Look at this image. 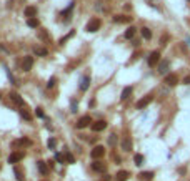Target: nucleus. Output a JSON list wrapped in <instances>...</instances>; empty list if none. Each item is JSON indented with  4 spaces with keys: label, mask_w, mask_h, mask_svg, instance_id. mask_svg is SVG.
<instances>
[{
    "label": "nucleus",
    "mask_w": 190,
    "mask_h": 181,
    "mask_svg": "<svg viewBox=\"0 0 190 181\" xmlns=\"http://www.w3.org/2000/svg\"><path fill=\"white\" fill-rule=\"evenodd\" d=\"M100 25H102V22H100V18H92V20L87 23V32H97V30H100Z\"/></svg>",
    "instance_id": "obj_1"
},
{
    "label": "nucleus",
    "mask_w": 190,
    "mask_h": 181,
    "mask_svg": "<svg viewBox=\"0 0 190 181\" xmlns=\"http://www.w3.org/2000/svg\"><path fill=\"white\" fill-rule=\"evenodd\" d=\"M23 156H25V153L23 151H13V153H10L9 155V163L10 164H15V163H18L20 160H23Z\"/></svg>",
    "instance_id": "obj_2"
},
{
    "label": "nucleus",
    "mask_w": 190,
    "mask_h": 181,
    "mask_svg": "<svg viewBox=\"0 0 190 181\" xmlns=\"http://www.w3.org/2000/svg\"><path fill=\"white\" fill-rule=\"evenodd\" d=\"M103 155H105V148L102 146V145H97V146L90 151V156H92L93 160H98V158H102Z\"/></svg>",
    "instance_id": "obj_3"
},
{
    "label": "nucleus",
    "mask_w": 190,
    "mask_h": 181,
    "mask_svg": "<svg viewBox=\"0 0 190 181\" xmlns=\"http://www.w3.org/2000/svg\"><path fill=\"white\" fill-rule=\"evenodd\" d=\"M34 67V57H23V62H22V70L23 72H30Z\"/></svg>",
    "instance_id": "obj_4"
},
{
    "label": "nucleus",
    "mask_w": 190,
    "mask_h": 181,
    "mask_svg": "<svg viewBox=\"0 0 190 181\" xmlns=\"http://www.w3.org/2000/svg\"><path fill=\"white\" fill-rule=\"evenodd\" d=\"M152 100H153V97H152V95H147V97L140 98V100L137 101V105H135V106H137V110H144L145 106H147V105H148V103H150Z\"/></svg>",
    "instance_id": "obj_5"
},
{
    "label": "nucleus",
    "mask_w": 190,
    "mask_h": 181,
    "mask_svg": "<svg viewBox=\"0 0 190 181\" xmlns=\"http://www.w3.org/2000/svg\"><path fill=\"white\" fill-rule=\"evenodd\" d=\"M107 128V121L105 120H98V121L92 123V131H103Z\"/></svg>",
    "instance_id": "obj_6"
},
{
    "label": "nucleus",
    "mask_w": 190,
    "mask_h": 181,
    "mask_svg": "<svg viewBox=\"0 0 190 181\" xmlns=\"http://www.w3.org/2000/svg\"><path fill=\"white\" fill-rule=\"evenodd\" d=\"M165 83L169 85V87H175L178 83V76L175 73H169V75L165 76Z\"/></svg>",
    "instance_id": "obj_7"
},
{
    "label": "nucleus",
    "mask_w": 190,
    "mask_h": 181,
    "mask_svg": "<svg viewBox=\"0 0 190 181\" xmlns=\"http://www.w3.org/2000/svg\"><path fill=\"white\" fill-rule=\"evenodd\" d=\"M158 60H160V52H152L150 57H148V65L150 67H155L158 63Z\"/></svg>",
    "instance_id": "obj_8"
},
{
    "label": "nucleus",
    "mask_w": 190,
    "mask_h": 181,
    "mask_svg": "<svg viewBox=\"0 0 190 181\" xmlns=\"http://www.w3.org/2000/svg\"><path fill=\"white\" fill-rule=\"evenodd\" d=\"M90 123H92V118L89 116V115H85V116H82L78 121H77V128H85V126H89Z\"/></svg>",
    "instance_id": "obj_9"
},
{
    "label": "nucleus",
    "mask_w": 190,
    "mask_h": 181,
    "mask_svg": "<svg viewBox=\"0 0 190 181\" xmlns=\"http://www.w3.org/2000/svg\"><path fill=\"white\" fill-rule=\"evenodd\" d=\"M105 168H107L105 163H102V161H97V160H95V161L92 163V169H93V171H97V173H103V171H105Z\"/></svg>",
    "instance_id": "obj_10"
},
{
    "label": "nucleus",
    "mask_w": 190,
    "mask_h": 181,
    "mask_svg": "<svg viewBox=\"0 0 190 181\" xmlns=\"http://www.w3.org/2000/svg\"><path fill=\"white\" fill-rule=\"evenodd\" d=\"M10 100L13 101V103H17V105H20V106H23L25 105V103H23V100H22L20 98V95H18V93H15V92H10Z\"/></svg>",
    "instance_id": "obj_11"
},
{
    "label": "nucleus",
    "mask_w": 190,
    "mask_h": 181,
    "mask_svg": "<svg viewBox=\"0 0 190 181\" xmlns=\"http://www.w3.org/2000/svg\"><path fill=\"white\" fill-rule=\"evenodd\" d=\"M12 145L15 148H17V146H30V145H32V141H30L29 138H20V140H15Z\"/></svg>",
    "instance_id": "obj_12"
},
{
    "label": "nucleus",
    "mask_w": 190,
    "mask_h": 181,
    "mask_svg": "<svg viewBox=\"0 0 190 181\" xmlns=\"http://www.w3.org/2000/svg\"><path fill=\"white\" fill-rule=\"evenodd\" d=\"M114 22L115 23H128V22H132V17H127V15H115Z\"/></svg>",
    "instance_id": "obj_13"
},
{
    "label": "nucleus",
    "mask_w": 190,
    "mask_h": 181,
    "mask_svg": "<svg viewBox=\"0 0 190 181\" xmlns=\"http://www.w3.org/2000/svg\"><path fill=\"white\" fill-rule=\"evenodd\" d=\"M23 13H25V17H29V18H34L35 15H37V7H25V10H23Z\"/></svg>",
    "instance_id": "obj_14"
},
{
    "label": "nucleus",
    "mask_w": 190,
    "mask_h": 181,
    "mask_svg": "<svg viewBox=\"0 0 190 181\" xmlns=\"http://www.w3.org/2000/svg\"><path fill=\"white\" fill-rule=\"evenodd\" d=\"M128 176H130V173L125 171V169H122V171H118L117 174H115V180H117V181H127V180H128Z\"/></svg>",
    "instance_id": "obj_15"
},
{
    "label": "nucleus",
    "mask_w": 190,
    "mask_h": 181,
    "mask_svg": "<svg viewBox=\"0 0 190 181\" xmlns=\"http://www.w3.org/2000/svg\"><path fill=\"white\" fill-rule=\"evenodd\" d=\"M152 178H153V173L152 171H142L139 174V180L140 181H152Z\"/></svg>",
    "instance_id": "obj_16"
},
{
    "label": "nucleus",
    "mask_w": 190,
    "mask_h": 181,
    "mask_svg": "<svg viewBox=\"0 0 190 181\" xmlns=\"http://www.w3.org/2000/svg\"><path fill=\"white\" fill-rule=\"evenodd\" d=\"M13 174H15L17 181H23V180H25V174H23V171H22L18 166H13Z\"/></svg>",
    "instance_id": "obj_17"
},
{
    "label": "nucleus",
    "mask_w": 190,
    "mask_h": 181,
    "mask_svg": "<svg viewBox=\"0 0 190 181\" xmlns=\"http://www.w3.org/2000/svg\"><path fill=\"white\" fill-rule=\"evenodd\" d=\"M27 25H29L30 28H38V27H40V22H38L37 17H34V18H29V20H27Z\"/></svg>",
    "instance_id": "obj_18"
},
{
    "label": "nucleus",
    "mask_w": 190,
    "mask_h": 181,
    "mask_svg": "<svg viewBox=\"0 0 190 181\" xmlns=\"http://www.w3.org/2000/svg\"><path fill=\"white\" fill-rule=\"evenodd\" d=\"M122 150H123V151H130V150H132V140L130 138H123Z\"/></svg>",
    "instance_id": "obj_19"
},
{
    "label": "nucleus",
    "mask_w": 190,
    "mask_h": 181,
    "mask_svg": "<svg viewBox=\"0 0 190 181\" xmlns=\"http://www.w3.org/2000/svg\"><path fill=\"white\" fill-rule=\"evenodd\" d=\"M90 85V76H82V81H80V90H87Z\"/></svg>",
    "instance_id": "obj_20"
},
{
    "label": "nucleus",
    "mask_w": 190,
    "mask_h": 181,
    "mask_svg": "<svg viewBox=\"0 0 190 181\" xmlns=\"http://www.w3.org/2000/svg\"><path fill=\"white\" fill-rule=\"evenodd\" d=\"M37 168H38V171L42 173V174H47V173H48V169H47V163H45V161H37Z\"/></svg>",
    "instance_id": "obj_21"
},
{
    "label": "nucleus",
    "mask_w": 190,
    "mask_h": 181,
    "mask_svg": "<svg viewBox=\"0 0 190 181\" xmlns=\"http://www.w3.org/2000/svg\"><path fill=\"white\" fill-rule=\"evenodd\" d=\"M130 95H132V87H125L123 92H122V95H120V98H122V100H127Z\"/></svg>",
    "instance_id": "obj_22"
},
{
    "label": "nucleus",
    "mask_w": 190,
    "mask_h": 181,
    "mask_svg": "<svg viewBox=\"0 0 190 181\" xmlns=\"http://www.w3.org/2000/svg\"><path fill=\"white\" fill-rule=\"evenodd\" d=\"M134 35H135V28H134V27H128V28L125 30L123 37H125V38H134Z\"/></svg>",
    "instance_id": "obj_23"
},
{
    "label": "nucleus",
    "mask_w": 190,
    "mask_h": 181,
    "mask_svg": "<svg viewBox=\"0 0 190 181\" xmlns=\"http://www.w3.org/2000/svg\"><path fill=\"white\" fill-rule=\"evenodd\" d=\"M142 37H144L145 40H150V38H152V32H150V28L144 27V28H142Z\"/></svg>",
    "instance_id": "obj_24"
},
{
    "label": "nucleus",
    "mask_w": 190,
    "mask_h": 181,
    "mask_svg": "<svg viewBox=\"0 0 190 181\" xmlns=\"http://www.w3.org/2000/svg\"><path fill=\"white\" fill-rule=\"evenodd\" d=\"M34 52L37 55H40V57H47V53H48L45 48H40V47H34Z\"/></svg>",
    "instance_id": "obj_25"
},
{
    "label": "nucleus",
    "mask_w": 190,
    "mask_h": 181,
    "mask_svg": "<svg viewBox=\"0 0 190 181\" xmlns=\"http://www.w3.org/2000/svg\"><path fill=\"white\" fill-rule=\"evenodd\" d=\"M134 161H135L137 166H140V164L144 163V155H140V153H139V155H135V156H134Z\"/></svg>",
    "instance_id": "obj_26"
},
{
    "label": "nucleus",
    "mask_w": 190,
    "mask_h": 181,
    "mask_svg": "<svg viewBox=\"0 0 190 181\" xmlns=\"http://www.w3.org/2000/svg\"><path fill=\"white\" fill-rule=\"evenodd\" d=\"M167 68H169V62L165 60V62H162V63H160V67H158V72H160V73H165V72H167Z\"/></svg>",
    "instance_id": "obj_27"
},
{
    "label": "nucleus",
    "mask_w": 190,
    "mask_h": 181,
    "mask_svg": "<svg viewBox=\"0 0 190 181\" xmlns=\"http://www.w3.org/2000/svg\"><path fill=\"white\" fill-rule=\"evenodd\" d=\"M38 38H42V40H48V35H47V32H45V28H40L38 30Z\"/></svg>",
    "instance_id": "obj_28"
},
{
    "label": "nucleus",
    "mask_w": 190,
    "mask_h": 181,
    "mask_svg": "<svg viewBox=\"0 0 190 181\" xmlns=\"http://www.w3.org/2000/svg\"><path fill=\"white\" fill-rule=\"evenodd\" d=\"M109 145L110 146H115V145H117V135H115V133H112V135L109 136Z\"/></svg>",
    "instance_id": "obj_29"
},
{
    "label": "nucleus",
    "mask_w": 190,
    "mask_h": 181,
    "mask_svg": "<svg viewBox=\"0 0 190 181\" xmlns=\"http://www.w3.org/2000/svg\"><path fill=\"white\" fill-rule=\"evenodd\" d=\"M20 115H22V118H25V120H29V121H30V120H32V116H30V113H29V111H27V110H23V108H22Z\"/></svg>",
    "instance_id": "obj_30"
},
{
    "label": "nucleus",
    "mask_w": 190,
    "mask_h": 181,
    "mask_svg": "<svg viewBox=\"0 0 190 181\" xmlns=\"http://www.w3.org/2000/svg\"><path fill=\"white\" fill-rule=\"evenodd\" d=\"M65 160H67L68 161V163H75V158H73V156H72V153H65Z\"/></svg>",
    "instance_id": "obj_31"
},
{
    "label": "nucleus",
    "mask_w": 190,
    "mask_h": 181,
    "mask_svg": "<svg viewBox=\"0 0 190 181\" xmlns=\"http://www.w3.org/2000/svg\"><path fill=\"white\" fill-rule=\"evenodd\" d=\"M72 35H73V30H72V32H70V33H68V35H65V37H62V38H60V43H62V45H63V43L67 42L68 38L72 37Z\"/></svg>",
    "instance_id": "obj_32"
},
{
    "label": "nucleus",
    "mask_w": 190,
    "mask_h": 181,
    "mask_svg": "<svg viewBox=\"0 0 190 181\" xmlns=\"http://www.w3.org/2000/svg\"><path fill=\"white\" fill-rule=\"evenodd\" d=\"M55 81H57V78H50V80H48V83H47V88H54V87H55Z\"/></svg>",
    "instance_id": "obj_33"
},
{
    "label": "nucleus",
    "mask_w": 190,
    "mask_h": 181,
    "mask_svg": "<svg viewBox=\"0 0 190 181\" xmlns=\"http://www.w3.org/2000/svg\"><path fill=\"white\" fill-rule=\"evenodd\" d=\"M35 115H37L38 118H43V111H42V108H37V110H35Z\"/></svg>",
    "instance_id": "obj_34"
},
{
    "label": "nucleus",
    "mask_w": 190,
    "mask_h": 181,
    "mask_svg": "<svg viewBox=\"0 0 190 181\" xmlns=\"http://www.w3.org/2000/svg\"><path fill=\"white\" fill-rule=\"evenodd\" d=\"M55 145H57V141H55L54 138L48 140V148H55Z\"/></svg>",
    "instance_id": "obj_35"
},
{
    "label": "nucleus",
    "mask_w": 190,
    "mask_h": 181,
    "mask_svg": "<svg viewBox=\"0 0 190 181\" xmlns=\"http://www.w3.org/2000/svg\"><path fill=\"white\" fill-rule=\"evenodd\" d=\"M55 160H57V161H63V155L57 153V155H55Z\"/></svg>",
    "instance_id": "obj_36"
},
{
    "label": "nucleus",
    "mask_w": 190,
    "mask_h": 181,
    "mask_svg": "<svg viewBox=\"0 0 190 181\" xmlns=\"http://www.w3.org/2000/svg\"><path fill=\"white\" fill-rule=\"evenodd\" d=\"M183 83H185V85H190V76H185V78H183Z\"/></svg>",
    "instance_id": "obj_37"
},
{
    "label": "nucleus",
    "mask_w": 190,
    "mask_h": 181,
    "mask_svg": "<svg viewBox=\"0 0 190 181\" xmlns=\"http://www.w3.org/2000/svg\"><path fill=\"white\" fill-rule=\"evenodd\" d=\"M72 111H73V113L77 111V105H75V101H72Z\"/></svg>",
    "instance_id": "obj_38"
},
{
    "label": "nucleus",
    "mask_w": 190,
    "mask_h": 181,
    "mask_svg": "<svg viewBox=\"0 0 190 181\" xmlns=\"http://www.w3.org/2000/svg\"><path fill=\"white\" fill-rule=\"evenodd\" d=\"M0 98H2V97H0Z\"/></svg>",
    "instance_id": "obj_39"
}]
</instances>
